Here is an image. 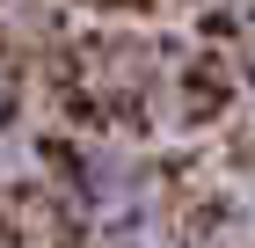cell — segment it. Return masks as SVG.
I'll list each match as a JSON object with an SVG mask.
<instances>
[{"label":"cell","instance_id":"3","mask_svg":"<svg viewBox=\"0 0 255 248\" xmlns=\"http://www.w3.org/2000/svg\"><path fill=\"white\" fill-rule=\"evenodd\" d=\"M241 80H248V95H255V44H248V66H241Z\"/></svg>","mask_w":255,"mask_h":248},{"label":"cell","instance_id":"1","mask_svg":"<svg viewBox=\"0 0 255 248\" xmlns=\"http://www.w3.org/2000/svg\"><path fill=\"white\" fill-rule=\"evenodd\" d=\"M51 205L73 248H168V183L146 153L88 139L59 161Z\"/></svg>","mask_w":255,"mask_h":248},{"label":"cell","instance_id":"2","mask_svg":"<svg viewBox=\"0 0 255 248\" xmlns=\"http://www.w3.org/2000/svg\"><path fill=\"white\" fill-rule=\"evenodd\" d=\"M15 124H22V80L0 66V146L15 139Z\"/></svg>","mask_w":255,"mask_h":248}]
</instances>
